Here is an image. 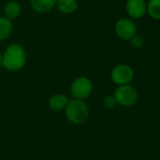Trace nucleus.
<instances>
[{
    "mask_svg": "<svg viewBox=\"0 0 160 160\" xmlns=\"http://www.w3.org/2000/svg\"><path fill=\"white\" fill-rule=\"evenodd\" d=\"M26 63V53L19 44L10 45L2 56V65L9 71L15 72L24 67Z\"/></svg>",
    "mask_w": 160,
    "mask_h": 160,
    "instance_id": "obj_1",
    "label": "nucleus"
},
{
    "mask_svg": "<svg viewBox=\"0 0 160 160\" xmlns=\"http://www.w3.org/2000/svg\"><path fill=\"white\" fill-rule=\"evenodd\" d=\"M67 119L73 124H82L89 117V108L83 100L72 99L65 108Z\"/></svg>",
    "mask_w": 160,
    "mask_h": 160,
    "instance_id": "obj_2",
    "label": "nucleus"
},
{
    "mask_svg": "<svg viewBox=\"0 0 160 160\" xmlns=\"http://www.w3.org/2000/svg\"><path fill=\"white\" fill-rule=\"evenodd\" d=\"M92 91V84L87 77L81 76L76 78L71 86V93L74 99L83 100L87 98Z\"/></svg>",
    "mask_w": 160,
    "mask_h": 160,
    "instance_id": "obj_3",
    "label": "nucleus"
},
{
    "mask_svg": "<svg viewBox=\"0 0 160 160\" xmlns=\"http://www.w3.org/2000/svg\"><path fill=\"white\" fill-rule=\"evenodd\" d=\"M114 98L118 104L123 107H130L136 103L138 99V92L132 86L122 85L116 90Z\"/></svg>",
    "mask_w": 160,
    "mask_h": 160,
    "instance_id": "obj_4",
    "label": "nucleus"
},
{
    "mask_svg": "<svg viewBox=\"0 0 160 160\" xmlns=\"http://www.w3.org/2000/svg\"><path fill=\"white\" fill-rule=\"evenodd\" d=\"M134 72L131 67L127 65H118L111 72V78L113 82L118 85H126L133 79Z\"/></svg>",
    "mask_w": 160,
    "mask_h": 160,
    "instance_id": "obj_5",
    "label": "nucleus"
},
{
    "mask_svg": "<svg viewBox=\"0 0 160 160\" xmlns=\"http://www.w3.org/2000/svg\"><path fill=\"white\" fill-rule=\"evenodd\" d=\"M116 34L122 40H131L137 31L135 23L128 18L120 19L115 25Z\"/></svg>",
    "mask_w": 160,
    "mask_h": 160,
    "instance_id": "obj_6",
    "label": "nucleus"
},
{
    "mask_svg": "<svg viewBox=\"0 0 160 160\" xmlns=\"http://www.w3.org/2000/svg\"><path fill=\"white\" fill-rule=\"evenodd\" d=\"M126 11L127 13L134 19L143 17L147 12V5L145 0H127Z\"/></svg>",
    "mask_w": 160,
    "mask_h": 160,
    "instance_id": "obj_7",
    "label": "nucleus"
},
{
    "mask_svg": "<svg viewBox=\"0 0 160 160\" xmlns=\"http://www.w3.org/2000/svg\"><path fill=\"white\" fill-rule=\"evenodd\" d=\"M34 11L38 12H46L50 11L57 3V0H30Z\"/></svg>",
    "mask_w": 160,
    "mask_h": 160,
    "instance_id": "obj_8",
    "label": "nucleus"
},
{
    "mask_svg": "<svg viewBox=\"0 0 160 160\" xmlns=\"http://www.w3.org/2000/svg\"><path fill=\"white\" fill-rule=\"evenodd\" d=\"M68 102V98L65 95L55 94L49 100V107L55 111H59L66 108Z\"/></svg>",
    "mask_w": 160,
    "mask_h": 160,
    "instance_id": "obj_9",
    "label": "nucleus"
},
{
    "mask_svg": "<svg viewBox=\"0 0 160 160\" xmlns=\"http://www.w3.org/2000/svg\"><path fill=\"white\" fill-rule=\"evenodd\" d=\"M57 6L61 12L69 14L76 10L77 2L76 0H57Z\"/></svg>",
    "mask_w": 160,
    "mask_h": 160,
    "instance_id": "obj_10",
    "label": "nucleus"
},
{
    "mask_svg": "<svg viewBox=\"0 0 160 160\" xmlns=\"http://www.w3.org/2000/svg\"><path fill=\"white\" fill-rule=\"evenodd\" d=\"M12 32V24L10 19L0 17V41L7 39Z\"/></svg>",
    "mask_w": 160,
    "mask_h": 160,
    "instance_id": "obj_11",
    "label": "nucleus"
},
{
    "mask_svg": "<svg viewBox=\"0 0 160 160\" xmlns=\"http://www.w3.org/2000/svg\"><path fill=\"white\" fill-rule=\"evenodd\" d=\"M21 12V7L19 3L15 1L9 2L5 7V14L8 19H14L19 16Z\"/></svg>",
    "mask_w": 160,
    "mask_h": 160,
    "instance_id": "obj_12",
    "label": "nucleus"
},
{
    "mask_svg": "<svg viewBox=\"0 0 160 160\" xmlns=\"http://www.w3.org/2000/svg\"><path fill=\"white\" fill-rule=\"evenodd\" d=\"M147 12L152 18L160 20V0H150L147 5Z\"/></svg>",
    "mask_w": 160,
    "mask_h": 160,
    "instance_id": "obj_13",
    "label": "nucleus"
},
{
    "mask_svg": "<svg viewBox=\"0 0 160 160\" xmlns=\"http://www.w3.org/2000/svg\"><path fill=\"white\" fill-rule=\"evenodd\" d=\"M117 105V101L114 96H107L104 100V106L107 108H114Z\"/></svg>",
    "mask_w": 160,
    "mask_h": 160,
    "instance_id": "obj_14",
    "label": "nucleus"
},
{
    "mask_svg": "<svg viewBox=\"0 0 160 160\" xmlns=\"http://www.w3.org/2000/svg\"><path fill=\"white\" fill-rule=\"evenodd\" d=\"M143 39L141 36L138 35H135L132 39H131V44L135 47V48H140L143 45Z\"/></svg>",
    "mask_w": 160,
    "mask_h": 160,
    "instance_id": "obj_15",
    "label": "nucleus"
},
{
    "mask_svg": "<svg viewBox=\"0 0 160 160\" xmlns=\"http://www.w3.org/2000/svg\"><path fill=\"white\" fill-rule=\"evenodd\" d=\"M2 65V56H1V54H0V66Z\"/></svg>",
    "mask_w": 160,
    "mask_h": 160,
    "instance_id": "obj_16",
    "label": "nucleus"
}]
</instances>
